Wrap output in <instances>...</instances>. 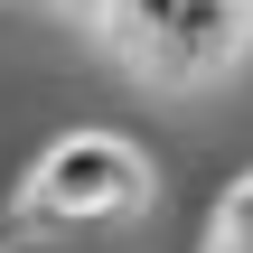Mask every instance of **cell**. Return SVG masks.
<instances>
[{
    "label": "cell",
    "instance_id": "cell-2",
    "mask_svg": "<svg viewBox=\"0 0 253 253\" xmlns=\"http://www.w3.org/2000/svg\"><path fill=\"white\" fill-rule=\"evenodd\" d=\"M244 47H253V0H178L160 66H169V75H216V66H235Z\"/></svg>",
    "mask_w": 253,
    "mask_h": 253
},
{
    "label": "cell",
    "instance_id": "cell-1",
    "mask_svg": "<svg viewBox=\"0 0 253 253\" xmlns=\"http://www.w3.org/2000/svg\"><path fill=\"white\" fill-rule=\"evenodd\" d=\"M150 207V160L122 131H66L28 169V216L38 225H122Z\"/></svg>",
    "mask_w": 253,
    "mask_h": 253
},
{
    "label": "cell",
    "instance_id": "cell-3",
    "mask_svg": "<svg viewBox=\"0 0 253 253\" xmlns=\"http://www.w3.org/2000/svg\"><path fill=\"white\" fill-rule=\"evenodd\" d=\"M207 253H253V178L225 188V207H216V244Z\"/></svg>",
    "mask_w": 253,
    "mask_h": 253
}]
</instances>
